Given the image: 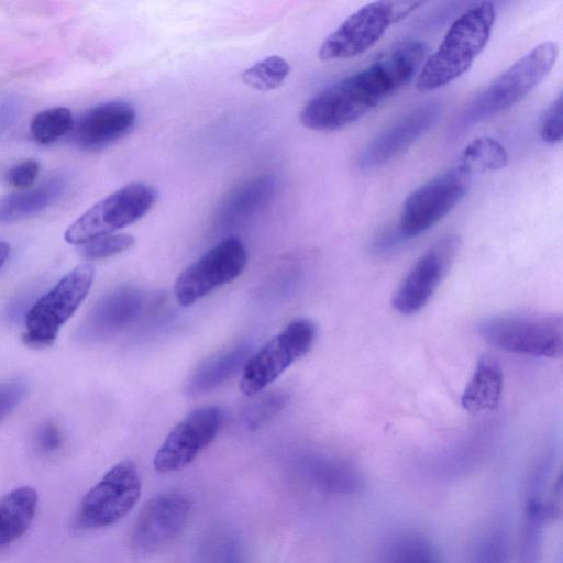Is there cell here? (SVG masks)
Segmentation results:
<instances>
[{
    "label": "cell",
    "mask_w": 563,
    "mask_h": 563,
    "mask_svg": "<svg viewBox=\"0 0 563 563\" xmlns=\"http://www.w3.org/2000/svg\"><path fill=\"white\" fill-rule=\"evenodd\" d=\"M38 504L36 489L18 487L0 499V549L13 543L27 530Z\"/></svg>",
    "instance_id": "ffe728a7"
},
{
    "label": "cell",
    "mask_w": 563,
    "mask_h": 563,
    "mask_svg": "<svg viewBox=\"0 0 563 563\" xmlns=\"http://www.w3.org/2000/svg\"><path fill=\"white\" fill-rule=\"evenodd\" d=\"M63 442L59 429L52 422L44 423L36 433V445L43 453L56 451Z\"/></svg>",
    "instance_id": "e575fe53"
},
{
    "label": "cell",
    "mask_w": 563,
    "mask_h": 563,
    "mask_svg": "<svg viewBox=\"0 0 563 563\" xmlns=\"http://www.w3.org/2000/svg\"><path fill=\"white\" fill-rule=\"evenodd\" d=\"M503 385L499 362L489 354L482 355L462 394V407L471 413L495 410L501 398Z\"/></svg>",
    "instance_id": "d6986e66"
},
{
    "label": "cell",
    "mask_w": 563,
    "mask_h": 563,
    "mask_svg": "<svg viewBox=\"0 0 563 563\" xmlns=\"http://www.w3.org/2000/svg\"><path fill=\"white\" fill-rule=\"evenodd\" d=\"M40 168V163L35 159L22 161L7 172L5 180L19 190L29 189L36 180Z\"/></svg>",
    "instance_id": "836d02e7"
},
{
    "label": "cell",
    "mask_w": 563,
    "mask_h": 563,
    "mask_svg": "<svg viewBox=\"0 0 563 563\" xmlns=\"http://www.w3.org/2000/svg\"><path fill=\"white\" fill-rule=\"evenodd\" d=\"M135 122L136 111L129 102H102L88 109L75 122V141L84 148H101L128 135Z\"/></svg>",
    "instance_id": "e0dca14e"
},
{
    "label": "cell",
    "mask_w": 563,
    "mask_h": 563,
    "mask_svg": "<svg viewBox=\"0 0 563 563\" xmlns=\"http://www.w3.org/2000/svg\"><path fill=\"white\" fill-rule=\"evenodd\" d=\"M508 163L506 148L492 137H478L468 143L460 155L459 165L468 172L498 170Z\"/></svg>",
    "instance_id": "cb8c5ba5"
},
{
    "label": "cell",
    "mask_w": 563,
    "mask_h": 563,
    "mask_svg": "<svg viewBox=\"0 0 563 563\" xmlns=\"http://www.w3.org/2000/svg\"><path fill=\"white\" fill-rule=\"evenodd\" d=\"M481 338L506 352L561 357L563 351V321L549 313H510L482 320L477 325Z\"/></svg>",
    "instance_id": "277c9868"
},
{
    "label": "cell",
    "mask_w": 563,
    "mask_h": 563,
    "mask_svg": "<svg viewBox=\"0 0 563 563\" xmlns=\"http://www.w3.org/2000/svg\"><path fill=\"white\" fill-rule=\"evenodd\" d=\"M472 175L456 164L413 190L401 208L399 236L416 238L446 217L467 194Z\"/></svg>",
    "instance_id": "52a82bcc"
},
{
    "label": "cell",
    "mask_w": 563,
    "mask_h": 563,
    "mask_svg": "<svg viewBox=\"0 0 563 563\" xmlns=\"http://www.w3.org/2000/svg\"><path fill=\"white\" fill-rule=\"evenodd\" d=\"M250 345L240 344L207 358L191 374L187 390L200 395L213 390L238 373L250 357Z\"/></svg>",
    "instance_id": "44dd1931"
},
{
    "label": "cell",
    "mask_w": 563,
    "mask_h": 563,
    "mask_svg": "<svg viewBox=\"0 0 563 563\" xmlns=\"http://www.w3.org/2000/svg\"><path fill=\"white\" fill-rule=\"evenodd\" d=\"M10 253V246L8 243L0 241V268L5 263Z\"/></svg>",
    "instance_id": "d590c367"
},
{
    "label": "cell",
    "mask_w": 563,
    "mask_h": 563,
    "mask_svg": "<svg viewBox=\"0 0 563 563\" xmlns=\"http://www.w3.org/2000/svg\"><path fill=\"white\" fill-rule=\"evenodd\" d=\"M471 563H508V541L500 528H490L477 538Z\"/></svg>",
    "instance_id": "f1b7e54d"
},
{
    "label": "cell",
    "mask_w": 563,
    "mask_h": 563,
    "mask_svg": "<svg viewBox=\"0 0 563 563\" xmlns=\"http://www.w3.org/2000/svg\"><path fill=\"white\" fill-rule=\"evenodd\" d=\"M422 2L374 1L347 16L321 43L318 56L338 60L358 56L371 48L395 22L405 19Z\"/></svg>",
    "instance_id": "8992f818"
},
{
    "label": "cell",
    "mask_w": 563,
    "mask_h": 563,
    "mask_svg": "<svg viewBox=\"0 0 563 563\" xmlns=\"http://www.w3.org/2000/svg\"><path fill=\"white\" fill-rule=\"evenodd\" d=\"M427 49L420 41L397 45L312 97L299 113L300 123L314 131H335L357 121L418 75Z\"/></svg>",
    "instance_id": "6da1fadb"
},
{
    "label": "cell",
    "mask_w": 563,
    "mask_h": 563,
    "mask_svg": "<svg viewBox=\"0 0 563 563\" xmlns=\"http://www.w3.org/2000/svg\"><path fill=\"white\" fill-rule=\"evenodd\" d=\"M157 191L144 181H133L108 195L65 231L71 244H85L97 238L112 234L143 218L155 205Z\"/></svg>",
    "instance_id": "5b68a950"
},
{
    "label": "cell",
    "mask_w": 563,
    "mask_h": 563,
    "mask_svg": "<svg viewBox=\"0 0 563 563\" xmlns=\"http://www.w3.org/2000/svg\"><path fill=\"white\" fill-rule=\"evenodd\" d=\"M312 478L323 490L351 495L361 489L362 478L357 471L338 463H321L312 468Z\"/></svg>",
    "instance_id": "4316f807"
},
{
    "label": "cell",
    "mask_w": 563,
    "mask_h": 563,
    "mask_svg": "<svg viewBox=\"0 0 563 563\" xmlns=\"http://www.w3.org/2000/svg\"><path fill=\"white\" fill-rule=\"evenodd\" d=\"M286 397L283 394H271L246 410L245 421L251 430L258 429L262 424L275 416L285 405Z\"/></svg>",
    "instance_id": "4dcf8cb0"
},
{
    "label": "cell",
    "mask_w": 563,
    "mask_h": 563,
    "mask_svg": "<svg viewBox=\"0 0 563 563\" xmlns=\"http://www.w3.org/2000/svg\"><path fill=\"white\" fill-rule=\"evenodd\" d=\"M279 186L276 175L264 174L246 180L235 188L222 202L219 220L224 224L241 222L262 208L275 197Z\"/></svg>",
    "instance_id": "ac0fdd59"
},
{
    "label": "cell",
    "mask_w": 563,
    "mask_h": 563,
    "mask_svg": "<svg viewBox=\"0 0 563 563\" xmlns=\"http://www.w3.org/2000/svg\"><path fill=\"white\" fill-rule=\"evenodd\" d=\"M64 183L52 179L34 188L0 197V224L32 217L51 206L63 192Z\"/></svg>",
    "instance_id": "7402d4cb"
},
{
    "label": "cell",
    "mask_w": 563,
    "mask_h": 563,
    "mask_svg": "<svg viewBox=\"0 0 563 563\" xmlns=\"http://www.w3.org/2000/svg\"><path fill=\"white\" fill-rule=\"evenodd\" d=\"M496 19L494 3L481 2L450 26L417 75L416 88L429 92L461 77L486 46Z\"/></svg>",
    "instance_id": "3957f363"
},
{
    "label": "cell",
    "mask_w": 563,
    "mask_h": 563,
    "mask_svg": "<svg viewBox=\"0 0 563 563\" xmlns=\"http://www.w3.org/2000/svg\"><path fill=\"white\" fill-rule=\"evenodd\" d=\"M141 492L142 483L135 464L130 460L117 463L81 499L76 526L99 529L117 523L135 506Z\"/></svg>",
    "instance_id": "9c48e42d"
},
{
    "label": "cell",
    "mask_w": 563,
    "mask_h": 563,
    "mask_svg": "<svg viewBox=\"0 0 563 563\" xmlns=\"http://www.w3.org/2000/svg\"><path fill=\"white\" fill-rule=\"evenodd\" d=\"M291 70L289 63L282 56H267L241 74L242 81L258 91H269L280 87Z\"/></svg>",
    "instance_id": "d4e9b609"
},
{
    "label": "cell",
    "mask_w": 563,
    "mask_h": 563,
    "mask_svg": "<svg viewBox=\"0 0 563 563\" xmlns=\"http://www.w3.org/2000/svg\"><path fill=\"white\" fill-rule=\"evenodd\" d=\"M246 263L247 252L238 236L221 240L179 274L175 283L178 303L189 307L216 288L231 283Z\"/></svg>",
    "instance_id": "8fae6325"
},
{
    "label": "cell",
    "mask_w": 563,
    "mask_h": 563,
    "mask_svg": "<svg viewBox=\"0 0 563 563\" xmlns=\"http://www.w3.org/2000/svg\"><path fill=\"white\" fill-rule=\"evenodd\" d=\"M544 493L526 492L518 563H541L544 525L549 520Z\"/></svg>",
    "instance_id": "603a6c76"
},
{
    "label": "cell",
    "mask_w": 563,
    "mask_h": 563,
    "mask_svg": "<svg viewBox=\"0 0 563 563\" xmlns=\"http://www.w3.org/2000/svg\"><path fill=\"white\" fill-rule=\"evenodd\" d=\"M219 406L191 411L167 434L155 453L157 473L168 474L189 465L217 437L222 423Z\"/></svg>",
    "instance_id": "4fadbf2b"
},
{
    "label": "cell",
    "mask_w": 563,
    "mask_h": 563,
    "mask_svg": "<svg viewBox=\"0 0 563 563\" xmlns=\"http://www.w3.org/2000/svg\"><path fill=\"white\" fill-rule=\"evenodd\" d=\"M26 393L27 385L20 378L0 383V420L22 402Z\"/></svg>",
    "instance_id": "d6a6232c"
},
{
    "label": "cell",
    "mask_w": 563,
    "mask_h": 563,
    "mask_svg": "<svg viewBox=\"0 0 563 563\" xmlns=\"http://www.w3.org/2000/svg\"><path fill=\"white\" fill-rule=\"evenodd\" d=\"M317 329L309 319H296L250 356L243 366L241 391L254 396L273 383L313 345Z\"/></svg>",
    "instance_id": "30bf717a"
},
{
    "label": "cell",
    "mask_w": 563,
    "mask_h": 563,
    "mask_svg": "<svg viewBox=\"0 0 563 563\" xmlns=\"http://www.w3.org/2000/svg\"><path fill=\"white\" fill-rule=\"evenodd\" d=\"M562 93L547 108L540 124V136L549 144H555L562 140Z\"/></svg>",
    "instance_id": "1f68e13d"
},
{
    "label": "cell",
    "mask_w": 563,
    "mask_h": 563,
    "mask_svg": "<svg viewBox=\"0 0 563 563\" xmlns=\"http://www.w3.org/2000/svg\"><path fill=\"white\" fill-rule=\"evenodd\" d=\"M134 242L131 234L112 233L81 244L80 253L87 260L106 258L130 249Z\"/></svg>",
    "instance_id": "f546056e"
},
{
    "label": "cell",
    "mask_w": 563,
    "mask_h": 563,
    "mask_svg": "<svg viewBox=\"0 0 563 563\" xmlns=\"http://www.w3.org/2000/svg\"><path fill=\"white\" fill-rule=\"evenodd\" d=\"M387 563H441L435 548L422 536L405 534L394 542Z\"/></svg>",
    "instance_id": "83f0119b"
},
{
    "label": "cell",
    "mask_w": 563,
    "mask_h": 563,
    "mask_svg": "<svg viewBox=\"0 0 563 563\" xmlns=\"http://www.w3.org/2000/svg\"><path fill=\"white\" fill-rule=\"evenodd\" d=\"M442 104L428 101L412 109L376 134L360 152L357 167L375 170L405 152L440 118Z\"/></svg>",
    "instance_id": "9a60e30c"
},
{
    "label": "cell",
    "mask_w": 563,
    "mask_h": 563,
    "mask_svg": "<svg viewBox=\"0 0 563 563\" xmlns=\"http://www.w3.org/2000/svg\"><path fill=\"white\" fill-rule=\"evenodd\" d=\"M75 125L71 111L65 107L45 109L36 113L30 123V132L38 144H49L69 133Z\"/></svg>",
    "instance_id": "484cf974"
},
{
    "label": "cell",
    "mask_w": 563,
    "mask_h": 563,
    "mask_svg": "<svg viewBox=\"0 0 563 563\" xmlns=\"http://www.w3.org/2000/svg\"><path fill=\"white\" fill-rule=\"evenodd\" d=\"M460 247L456 234L439 239L415 263L393 296V307L401 314L421 310L448 274Z\"/></svg>",
    "instance_id": "5bb4252c"
},
{
    "label": "cell",
    "mask_w": 563,
    "mask_h": 563,
    "mask_svg": "<svg viewBox=\"0 0 563 563\" xmlns=\"http://www.w3.org/2000/svg\"><path fill=\"white\" fill-rule=\"evenodd\" d=\"M95 271L92 265L80 264L66 274L29 310L23 341L32 347L51 345L63 327L88 295Z\"/></svg>",
    "instance_id": "ba28073f"
},
{
    "label": "cell",
    "mask_w": 563,
    "mask_h": 563,
    "mask_svg": "<svg viewBox=\"0 0 563 563\" xmlns=\"http://www.w3.org/2000/svg\"><path fill=\"white\" fill-rule=\"evenodd\" d=\"M141 291L131 285H122L96 302L78 329V339L97 343L126 328L140 313Z\"/></svg>",
    "instance_id": "2e32d148"
},
{
    "label": "cell",
    "mask_w": 563,
    "mask_h": 563,
    "mask_svg": "<svg viewBox=\"0 0 563 563\" xmlns=\"http://www.w3.org/2000/svg\"><path fill=\"white\" fill-rule=\"evenodd\" d=\"M192 509L190 496L169 490L153 496L139 512L131 531L130 545L136 555L157 552L185 527Z\"/></svg>",
    "instance_id": "7c38bea8"
},
{
    "label": "cell",
    "mask_w": 563,
    "mask_h": 563,
    "mask_svg": "<svg viewBox=\"0 0 563 563\" xmlns=\"http://www.w3.org/2000/svg\"><path fill=\"white\" fill-rule=\"evenodd\" d=\"M558 55L559 46L552 41L533 47L468 102L453 120L450 135L459 137L518 103L548 76Z\"/></svg>",
    "instance_id": "7a4b0ae2"
}]
</instances>
